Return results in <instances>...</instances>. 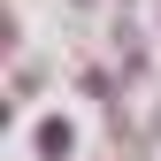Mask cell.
<instances>
[{
    "instance_id": "obj_1",
    "label": "cell",
    "mask_w": 161,
    "mask_h": 161,
    "mask_svg": "<svg viewBox=\"0 0 161 161\" xmlns=\"http://www.w3.org/2000/svg\"><path fill=\"white\" fill-rule=\"evenodd\" d=\"M38 153L62 161V153H69V123H38Z\"/></svg>"
}]
</instances>
